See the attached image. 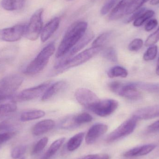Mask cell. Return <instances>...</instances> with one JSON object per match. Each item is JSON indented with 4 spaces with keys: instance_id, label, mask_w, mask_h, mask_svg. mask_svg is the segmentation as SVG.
I'll return each instance as SVG.
<instances>
[{
    "instance_id": "cell-1",
    "label": "cell",
    "mask_w": 159,
    "mask_h": 159,
    "mask_svg": "<svg viewBox=\"0 0 159 159\" xmlns=\"http://www.w3.org/2000/svg\"><path fill=\"white\" fill-rule=\"evenodd\" d=\"M88 23L77 21L68 29L56 52V57L60 58L67 55L87 32Z\"/></svg>"
},
{
    "instance_id": "cell-2",
    "label": "cell",
    "mask_w": 159,
    "mask_h": 159,
    "mask_svg": "<svg viewBox=\"0 0 159 159\" xmlns=\"http://www.w3.org/2000/svg\"><path fill=\"white\" fill-rule=\"evenodd\" d=\"M55 46L51 43L44 48L36 57L31 61L25 69L24 73L28 75H34L43 70L47 65L50 57L55 51Z\"/></svg>"
},
{
    "instance_id": "cell-3",
    "label": "cell",
    "mask_w": 159,
    "mask_h": 159,
    "mask_svg": "<svg viewBox=\"0 0 159 159\" xmlns=\"http://www.w3.org/2000/svg\"><path fill=\"white\" fill-rule=\"evenodd\" d=\"M23 79L18 75H12L0 80V102L12 98L21 86Z\"/></svg>"
},
{
    "instance_id": "cell-4",
    "label": "cell",
    "mask_w": 159,
    "mask_h": 159,
    "mask_svg": "<svg viewBox=\"0 0 159 159\" xmlns=\"http://www.w3.org/2000/svg\"><path fill=\"white\" fill-rule=\"evenodd\" d=\"M102 48L92 47L84 50L75 57L67 60L56 69L59 72L64 71L70 68L77 67L87 62L102 50Z\"/></svg>"
},
{
    "instance_id": "cell-5",
    "label": "cell",
    "mask_w": 159,
    "mask_h": 159,
    "mask_svg": "<svg viewBox=\"0 0 159 159\" xmlns=\"http://www.w3.org/2000/svg\"><path fill=\"white\" fill-rule=\"evenodd\" d=\"M108 88L112 92L129 100H137L141 96V93L134 82L123 83L113 81L109 83Z\"/></svg>"
},
{
    "instance_id": "cell-6",
    "label": "cell",
    "mask_w": 159,
    "mask_h": 159,
    "mask_svg": "<svg viewBox=\"0 0 159 159\" xmlns=\"http://www.w3.org/2000/svg\"><path fill=\"white\" fill-rule=\"evenodd\" d=\"M43 8L36 10L32 16L29 24L26 26L24 35L30 41L37 40L41 34L43 29Z\"/></svg>"
},
{
    "instance_id": "cell-7",
    "label": "cell",
    "mask_w": 159,
    "mask_h": 159,
    "mask_svg": "<svg viewBox=\"0 0 159 159\" xmlns=\"http://www.w3.org/2000/svg\"><path fill=\"white\" fill-rule=\"evenodd\" d=\"M138 120L134 117L125 120L107 136L106 141L112 143L131 134L135 129Z\"/></svg>"
},
{
    "instance_id": "cell-8",
    "label": "cell",
    "mask_w": 159,
    "mask_h": 159,
    "mask_svg": "<svg viewBox=\"0 0 159 159\" xmlns=\"http://www.w3.org/2000/svg\"><path fill=\"white\" fill-rule=\"evenodd\" d=\"M50 85V82H47L35 87L26 89L14 96L12 99L16 102L34 100L43 94Z\"/></svg>"
},
{
    "instance_id": "cell-9",
    "label": "cell",
    "mask_w": 159,
    "mask_h": 159,
    "mask_svg": "<svg viewBox=\"0 0 159 159\" xmlns=\"http://www.w3.org/2000/svg\"><path fill=\"white\" fill-rule=\"evenodd\" d=\"M75 96L80 104L89 110L100 101L94 92L86 88L77 89L75 93Z\"/></svg>"
},
{
    "instance_id": "cell-10",
    "label": "cell",
    "mask_w": 159,
    "mask_h": 159,
    "mask_svg": "<svg viewBox=\"0 0 159 159\" xmlns=\"http://www.w3.org/2000/svg\"><path fill=\"white\" fill-rule=\"evenodd\" d=\"M118 106L117 101L113 99L100 100L90 110L97 116L104 117L113 114Z\"/></svg>"
},
{
    "instance_id": "cell-11",
    "label": "cell",
    "mask_w": 159,
    "mask_h": 159,
    "mask_svg": "<svg viewBox=\"0 0 159 159\" xmlns=\"http://www.w3.org/2000/svg\"><path fill=\"white\" fill-rule=\"evenodd\" d=\"M26 28V25L20 24L3 29L0 31V37L5 42H16L24 35Z\"/></svg>"
},
{
    "instance_id": "cell-12",
    "label": "cell",
    "mask_w": 159,
    "mask_h": 159,
    "mask_svg": "<svg viewBox=\"0 0 159 159\" xmlns=\"http://www.w3.org/2000/svg\"><path fill=\"white\" fill-rule=\"evenodd\" d=\"M108 130V127L106 124L97 123L93 125L88 130L85 137V141L88 145L93 144L97 139L103 135Z\"/></svg>"
},
{
    "instance_id": "cell-13",
    "label": "cell",
    "mask_w": 159,
    "mask_h": 159,
    "mask_svg": "<svg viewBox=\"0 0 159 159\" xmlns=\"http://www.w3.org/2000/svg\"><path fill=\"white\" fill-rule=\"evenodd\" d=\"M94 34L91 31L86 32L82 38L79 40V42L75 44V45L71 49L70 51L62 57V60L67 61L70 59L72 57L75 55L76 53H78L80 51L82 50L87 45H88L94 38Z\"/></svg>"
},
{
    "instance_id": "cell-14",
    "label": "cell",
    "mask_w": 159,
    "mask_h": 159,
    "mask_svg": "<svg viewBox=\"0 0 159 159\" xmlns=\"http://www.w3.org/2000/svg\"><path fill=\"white\" fill-rule=\"evenodd\" d=\"M16 110V102L12 99L0 102V121H6L10 118Z\"/></svg>"
},
{
    "instance_id": "cell-15",
    "label": "cell",
    "mask_w": 159,
    "mask_h": 159,
    "mask_svg": "<svg viewBox=\"0 0 159 159\" xmlns=\"http://www.w3.org/2000/svg\"><path fill=\"white\" fill-rule=\"evenodd\" d=\"M133 116L139 120H148L159 116V105L150 106L136 110Z\"/></svg>"
},
{
    "instance_id": "cell-16",
    "label": "cell",
    "mask_w": 159,
    "mask_h": 159,
    "mask_svg": "<svg viewBox=\"0 0 159 159\" xmlns=\"http://www.w3.org/2000/svg\"><path fill=\"white\" fill-rule=\"evenodd\" d=\"M134 0H121L113 8L109 15L108 19L110 20L119 19L126 15L128 7Z\"/></svg>"
},
{
    "instance_id": "cell-17",
    "label": "cell",
    "mask_w": 159,
    "mask_h": 159,
    "mask_svg": "<svg viewBox=\"0 0 159 159\" xmlns=\"http://www.w3.org/2000/svg\"><path fill=\"white\" fill-rule=\"evenodd\" d=\"M60 23V19L55 17L52 19L43 28L41 34V41L43 43L48 40L57 30Z\"/></svg>"
},
{
    "instance_id": "cell-18",
    "label": "cell",
    "mask_w": 159,
    "mask_h": 159,
    "mask_svg": "<svg viewBox=\"0 0 159 159\" xmlns=\"http://www.w3.org/2000/svg\"><path fill=\"white\" fill-rule=\"evenodd\" d=\"M67 83L64 80H60L50 85L45 92L42 96V101L43 102L48 101L51 98L63 90L67 87Z\"/></svg>"
},
{
    "instance_id": "cell-19",
    "label": "cell",
    "mask_w": 159,
    "mask_h": 159,
    "mask_svg": "<svg viewBox=\"0 0 159 159\" xmlns=\"http://www.w3.org/2000/svg\"><path fill=\"white\" fill-rule=\"evenodd\" d=\"M55 126V121L52 120H44L34 126L32 133L35 136H40L53 129Z\"/></svg>"
},
{
    "instance_id": "cell-20",
    "label": "cell",
    "mask_w": 159,
    "mask_h": 159,
    "mask_svg": "<svg viewBox=\"0 0 159 159\" xmlns=\"http://www.w3.org/2000/svg\"><path fill=\"white\" fill-rule=\"evenodd\" d=\"M154 144H147L132 148L125 152L123 156L125 157L132 158L145 156L153 151L156 148Z\"/></svg>"
},
{
    "instance_id": "cell-21",
    "label": "cell",
    "mask_w": 159,
    "mask_h": 159,
    "mask_svg": "<svg viewBox=\"0 0 159 159\" xmlns=\"http://www.w3.org/2000/svg\"><path fill=\"white\" fill-rule=\"evenodd\" d=\"M17 53L16 47L7 46L0 49V63H6L14 59Z\"/></svg>"
},
{
    "instance_id": "cell-22",
    "label": "cell",
    "mask_w": 159,
    "mask_h": 159,
    "mask_svg": "<svg viewBox=\"0 0 159 159\" xmlns=\"http://www.w3.org/2000/svg\"><path fill=\"white\" fill-rule=\"evenodd\" d=\"M45 112L42 110H31L23 112L20 116V120L23 122L38 119L44 116Z\"/></svg>"
},
{
    "instance_id": "cell-23",
    "label": "cell",
    "mask_w": 159,
    "mask_h": 159,
    "mask_svg": "<svg viewBox=\"0 0 159 159\" xmlns=\"http://www.w3.org/2000/svg\"><path fill=\"white\" fill-rule=\"evenodd\" d=\"M25 0H2L1 6L7 11L20 10L24 6Z\"/></svg>"
},
{
    "instance_id": "cell-24",
    "label": "cell",
    "mask_w": 159,
    "mask_h": 159,
    "mask_svg": "<svg viewBox=\"0 0 159 159\" xmlns=\"http://www.w3.org/2000/svg\"><path fill=\"white\" fill-rule=\"evenodd\" d=\"M65 141V138L62 137L53 142L41 159H51L58 151Z\"/></svg>"
},
{
    "instance_id": "cell-25",
    "label": "cell",
    "mask_w": 159,
    "mask_h": 159,
    "mask_svg": "<svg viewBox=\"0 0 159 159\" xmlns=\"http://www.w3.org/2000/svg\"><path fill=\"white\" fill-rule=\"evenodd\" d=\"M84 135V133L80 132L72 137L67 143L68 150L72 152L77 149L81 145Z\"/></svg>"
},
{
    "instance_id": "cell-26",
    "label": "cell",
    "mask_w": 159,
    "mask_h": 159,
    "mask_svg": "<svg viewBox=\"0 0 159 159\" xmlns=\"http://www.w3.org/2000/svg\"><path fill=\"white\" fill-rule=\"evenodd\" d=\"M113 35V32L107 31L99 35L92 43V47L102 48L108 43L111 40Z\"/></svg>"
},
{
    "instance_id": "cell-27",
    "label": "cell",
    "mask_w": 159,
    "mask_h": 159,
    "mask_svg": "<svg viewBox=\"0 0 159 159\" xmlns=\"http://www.w3.org/2000/svg\"><path fill=\"white\" fill-rule=\"evenodd\" d=\"M128 75L127 70L121 66H115L111 68L107 72V75L111 78L116 77L126 78Z\"/></svg>"
},
{
    "instance_id": "cell-28",
    "label": "cell",
    "mask_w": 159,
    "mask_h": 159,
    "mask_svg": "<svg viewBox=\"0 0 159 159\" xmlns=\"http://www.w3.org/2000/svg\"><path fill=\"white\" fill-rule=\"evenodd\" d=\"M155 14V12L153 10H149L145 11L139 17L134 20V26L135 27H140L142 26L146 21L153 17Z\"/></svg>"
},
{
    "instance_id": "cell-29",
    "label": "cell",
    "mask_w": 159,
    "mask_h": 159,
    "mask_svg": "<svg viewBox=\"0 0 159 159\" xmlns=\"http://www.w3.org/2000/svg\"><path fill=\"white\" fill-rule=\"evenodd\" d=\"M134 83L139 89L150 92L159 93V83L134 82Z\"/></svg>"
},
{
    "instance_id": "cell-30",
    "label": "cell",
    "mask_w": 159,
    "mask_h": 159,
    "mask_svg": "<svg viewBox=\"0 0 159 159\" xmlns=\"http://www.w3.org/2000/svg\"><path fill=\"white\" fill-rule=\"evenodd\" d=\"M93 117L90 114L82 113L73 116V120L75 126L89 123L92 120Z\"/></svg>"
},
{
    "instance_id": "cell-31",
    "label": "cell",
    "mask_w": 159,
    "mask_h": 159,
    "mask_svg": "<svg viewBox=\"0 0 159 159\" xmlns=\"http://www.w3.org/2000/svg\"><path fill=\"white\" fill-rule=\"evenodd\" d=\"M103 56L107 60L111 62H116L117 61V53L114 48L109 47L106 49L103 53Z\"/></svg>"
},
{
    "instance_id": "cell-32",
    "label": "cell",
    "mask_w": 159,
    "mask_h": 159,
    "mask_svg": "<svg viewBox=\"0 0 159 159\" xmlns=\"http://www.w3.org/2000/svg\"><path fill=\"white\" fill-rule=\"evenodd\" d=\"M48 142V139L47 137H44L39 140L34 147L31 155H35L41 152L46 146Z\"/></svg>"
},
{
    "instance_id": "cell-33",
    "label": "cell",
    "mask_w": 159,
    "mask_h": 159,
    "mask_svg": "<svg viewBox=\"0 0 159 159\" xmlns=\"http://www.w3.org/2000/svg\"><path fill=\"white\" fill-rule=\"evenodd\" d=\"M27 147L25 145H19L14 148L11 153V157L13 159H19L26 153Z\"/></svg>"
},
{
    "instance_id": "cell-34",
    "label": "cell",
    "mask_w": 159,
    "mask_h": 159,
    "mask_svg": "<svg viewBox=\"0 0 159 159\" xmlns=\"http://www.w3.org/2000/svg\"><path fill=\"white\" fill-rule=\"evenodd\" d=\"M158 52L157 46L153 45L149 47L143 55V59L146 61L153 60L157 57Z\"/></svg>"
},
{
    "instance_id": "cell-35",
    "label": "cell",
    "mask_w": 159,
    "mask_h": 159,
    "mask_svg": "<svg viewBox=\"0 0 159 159\" xmlns=\"http://www.w3.org/2000/svg\"><path fill=\"white\" fill-rule=\"evenodd\" d=\"M149 0H134L132 3L128 7L126 12V15L133 14L138 9L141 8L142 6Z\"/></svg>"
},
{
    "instance_id": "cell-36",
    "label": "cell",
    "mask_w": 159,
    "mask_h": 159,
    "mask_svg": "<svg viewBox=\"0 0 159 159\" xmlns=\"http://www.w3.org/2000/svg\"><path fill=\"white\" fill-rule=\"evenodd\" d=\"M159 41V27L155 32L150 34L145 43V45L146 47H150L155 45Z\"/></svg>"
},
{
    "instance_id": "cell-37",
    "label": "cell",
    "mask_w": 159,
    "mask_h": 159,
    "mask_svg": "<svg viewBox=\"0 0 159 159\" xmlns=\"http://www.w3.org/2000/svg\"><path fill=\"white\" fill-rule=\"evenodd\" d=\"M143 45V40L140 38H136L133 40L128 46L129 50L131 51H137L140 50Z\"/></svg>"
},
{
    "instance_id": "cell-38",
    "label": "cell",
    "mask_w": 159,
    "mask_h": 159,
    "mask_svg": "<svg viewBox=\"0 0 159 159\" xmlns=\"http://www.w3.org/2000/svg\"><path fill=\"white\" fill-rule=\"evenodd\" d=\"M118 1V0H110L107 2L101 9V15L104 16L109 13L110 10L115 6Z\"/></svg>"
},
{
    "instance_id": "cell-39",
    "label": "cell",
    "mask_w": 159,
    "mask_h": 159,
    "mask_svg": "<svg viewBox=\"0 0 159 159\" xmlns=\"http://www.w3.org/2000/svg\"><path fill=\"white\" fill-rule=\"evenodd\" d=\"M16 133V132L10 131L0 134V145L9 141L14 137Z\"/></svg>"
},
{
    "instance_id": "cell-40",
    "label": "cell",
    "mask_w": 159,
    "mask_h": 159,
    "mask_svg": "<svg viewBox=\"0 0 159 159\" xmlns=\"http://www.w3.org/2000/svg\"><path fill=\"white\" fill-rule=\"evenodd\" d=\"M145 11L146 9L144 7L140 8V9L136 10L134 13H133V14L130 17H129V18L126 20V23H129V22L133 21L134 20H135L136 19L139 17L142 14H143Z\"/></svg>"
},
{
    "instance_id": "cell-41",
    "label": "cell",
    "mask_w": 159,
    "mask_h": 159,
    "mask_svg": "<svg viewBox=\"0 0 159 159\" xmlns=\"http://www.w3.org/2000/svg\"><path fill=\"white\" fill-rule=\"evenodd\" d=\"M158 24V22L156 19L149 20L145 26V30L147 32L150 31L157 27Z\"/></svg>"
},
{
    "instance_id": "cell-42",
    "label": "cell",
    "mask_w": 159,
    "mask_h": 159,
    "mask_svg": "<svg viewBox=\"0 0 159 159\" xmlns=\"http://www.w3.org/2000/svg\"><path fill=\"white\" fill-rule=\"evenodd\" d=\"M82 159H110V157L107 154H94L88 155Z\"/></svg>"
},
{
    "instance_id": "cell-43",
    "label": "cell",
    "mask_w": 159,
    "mask_h": 159,
    "mask_svg": "<svg viewBox=\"0 0 159 159\" xmlns=\"http://www.w3.org/2000/svg\"><path fill=\"white\" fill-rule=\"evenodd\" d=\"M148 130L150 131H156L159 130V120L153 123L148 127Z\"/></svg>"
},
{
    "instance_id": "cell-44",
    "label": "cell",
    "mask_w": 159,
    "mask_h": 159,
    "mask_svg": "<svg viewBox=\"0 0 159 159\" xmlns=\"http://www.w3.org/2000/svg\"><path fill=\"white\" fill-rule=\"evenodd\" d=\"M150 3L151 5H157L159 4V0H151Z\"/></svg>"
},
{
    "instance_id": "cell-45",
    "label": "cell",
    "mask_w": 159,
    "mask_h": 159,
    "mask_svg": "<svg viewBox=\"0 0 159 159\" xmlns=\"http://www.w3.org/2000/svg\"><path fill=\"white\" fill-rule=\"evenodd\" d=\"M156 73L159 76V57L157 63V68H156Z\"/></svg>"
},
{
    "instance_id": "cell-46",
    "label": "cell",
    "mask_w": 159,
    "mask_h": 159,
    "mask_svg": "<svg viewBox=\"0 0 159 159\" xmlns=\"http://www.w3.org/2000/svg\"><path fill=\"white\" fill-rule=\"evenodd\" d=\"M20 159H25V158H24V157H21Z\"/></svg>"
},
{
    "instance_id": "cell-47",
    "label": "cell",
    "mask_w": 159,
    "mask_h": 159,
    "mask_svg": "<svg viewBox=\"0 0 159 159\" xmlns=\"http://www.w3.org/2000/svg\"><path fill=\"white\" fill-rule=\"evenodd\" d=\"M67 1H73V0H67Z\"/></svg>"
},
{
    "instance_id": "cell-48",
    "label": "cell",
    "mask_w": 159,
    "mask_h": 159,
    "mask_svg": "<svg viewBox=\"0 0 159 159\" xmlns=\"http://www.w3.org/2000/svg\"><path fill=\"white\" fill-rule=\"evenodd\" d=\"M93 1H97V0H92Z\"/></svg>"
}]
</instances>
